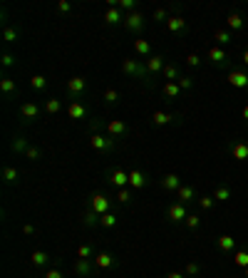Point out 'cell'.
<instances>
[{"label": "cell", "instance_id": "obj_17", "mask_svg": "<svg viewBox=\"0 0 248 278\" xmlns=\"http://www.w3.org/2000/svg\"><path fill=\"white\" fill-rule=\"evenodd\" d=\"M226 30H228V33L243 30V18H241L238 13H228V18H226Z\"/></svg>", "mask_w": 248, "mask_h": 278}, {"label": "cell", "instance_id": "obj_5", "mask_svg": "<svg viewBox=\"0 0 248 278\" xmlns=\"http://www.w3.org/2000/svg\"><path fill=\"white\" fill-rule=\"evenodd\" d=\"M90 144H92V149H97V152H112V149L117 147L114 137H112V139H107V137H102V134H92Z\"/></svg>", "mask_w": 248, "mask_h": 278}, {"label": "cell", "instance_id": "obj_25", "mask_svg": "<svg viewBox=\"0 0 248 278\" xmlns=\"http://www.w3.org/2000/svg\"><path fill=\"white\" fill-rule=\"evenodd\" d=\"M213 40H216L218 48H226V45L233 43V35H231L228 30H213Z\"/></svg>", "mask_w": 248, "mask_h": 278}, {"label": "cell", "instance_id": "obj_9", "mask_svg": "<svg viewBox=\"0 0 248 278\" xmlns=\"http://www.w3.org/2000/svg\"><path fill=\"white\" fill-rule=\"evenodd\" d=\"M124 28H127L129 33H139V30L144 28V18H142V13H132V15H124Z\"/></svg>", "mask_w": 248, "mask_h": 278}, {"label": "cell", "instance_id": "obj_35", "mask_svg": "<svg viewBox=\"0 0 248 278\" xmlns=\"http://www.w3.org/2000/svg\"><path fill=\"white\" fill-rule=\"evenodd\" d=\"M30 87H33L35 92H43V90L48 87V77H43V75H33V77H30Z\"/></svg>", "mask_w": 248, "mask_h": 278}, {"label": "cell", "instance_id": "obj_42", "mask_svg": "<svg viewBox=\"0 0 248 278\" xmlns=\"http://www.w3.org/2000/svg\"><path fill=\"white\" fill-rule=\"evenodd\" d=\"M82 221H85V226H95V223L99 221V214H95L92 209H87L85 216H82Z\"/></svg>", "mask_w": 248, "mask_h": 278}, {"label": "cell", "instance_id": "obj_3", "mask_svg": "<svg viewBox=\"0 0 248 278\" xmlns=\"http://www.w3.org/2000/svg\"><path fill=\"white\" fill-rule=\"evenodd\" d=\"M109 206H112V199H107V196H102V194H95L92 201H90V209H92L95 214H99V216L109 214Z\"/></svg>", "mask_w": 248, "mask_h": 278}, {"label": "cell", "instance_id": "obj_53", "mask_svg": "<svg viewBox=\"0 0 248 278\" xmlns=\"http://www.w3.org/2000/svg\"><path fill=\"white\" fill-rule=\"evenodd\" d=\"M45 278H62V273H60L57 268H50V271L45 273Z\"/></svg>", "mask_w": 248, "mask_h": 278}, {"label": "cell", "instance_id": "obj_47", "mask_svg": "<svg viewBox=\"0 0 248 278\" xmlns=\"http://www.w3.org/2000/svg\"><path fill=\"white\" fill-rule=\"evenodd\" d=\"M129 199H132V189H129V186L119 189V194H117V201H119V204H127Z\"/></svg>", "mask_w": 248, "mask_h": 278}, {"label": "cell", "instance_id": "obj_38", "mask_svg": "<svg viewBox=\"0 0 248 278\" xmlns=\"http://www.w3.org/2000/svg\"><path fill=\"white\" fill-rule=\"evenodd\" d=\"M99 223L104 226V228H114L117 226V214H104V216H99Z\"/></svg>", "mask_w": 248, "mask_h": 278}, {"label": "cell", "instance_id": "obj_50", "mask_svg": "<svg viewBox=\"0 0 248 278\" xmlns=\"http://www.w3.org/2000/svg\"><path fill=\"white\" fill-rule=\"evenodd\" d=\"M176 82H179L181 92H184V90H191V87H194V80H191V77H184V75H181V77H179Z\"/></svg>", "mask_w": 248, "mask_h": 278}, {"label": "cell", "instance_id": "obj_6", "mask_svg": "<svg viewBox=\"0 0 248 278\" xmlns=\"http://www.w3.org/2000/svg\"><path fill=\"white\" fill-rule=\"evenodd\" d=\"M186 216H189V211H186V204H181V201H174V204L169 206V219H171L174 223H181V221H186Z\"/></svg>", "mask_w": 248, "mask_h": 278}, {"label": "cell", "instance_id": "obj_39", "mask_svg": "<svg viewBox=\"0 0 248 278\" xmlns=\"http://www.w3.org/2000/svg\"><path fill=\"white\" fill-rule=\"evenodd\" d=\"M77 258H95V248H92L90 243H82V246L77 248Z\"/></svg>", "mask_w": 248, "mask_h": 278}, {"label": "cell", "instance_id": "obj_46", "mask_svg": "<svg viewBox=\"0 0 248 278\" xmlns=\"http://www.w3.org/2000/svg\"><path fill=\"white\" fill-rule=\"evenodd\" d=\"M184 273H186V276H196V273H201V266H198L196 261H189V263L184 266Z\"/></svg>", "mask_w": 248, "mask_h": 278}, {"label": "cell", "instance_id": "obj_56", "mask_svg": "<svg viewBox=\"0 0 248 278\" xmlns=\"http://www.w3.org/2000/svg\"><path fill=\"white\" fill-rule=\"evenodd\" d=\"M166 278H186V273H179V271H171Z\"/></svg>", "mask_w": 248, "mask_h": 278}, {"label": "cell", "instance_id": "obj_41", "mask_svg": "<svg viewBox=\"0 0 248 278\" xmlns=\"http://www.w3.org/2000/svg\"><path fill=\"white\" fill-rule=\"evenodd\" d=\"M104 102H107V105H117V102H119V92L112 90V87H107V90H104Z\"/></svg>", "mask_w": 248, "mask_h": 278}, {"label": "cell", "instance_id": "obj_48", "mask_svg": "<svg viewBox=\"0 0 248 278\" xmlns=\"http://www.w3.org/2000/svg\"><path fill=\"white\" fill-rule=\"evenodd\" d=\"M25 157H28L30 162H38V159L43 157V152H40L38 147H28V152H25Z\"/></svg>", "mask_w": 248, "mask_h": 278}, {"label": "cell", "instance_id": "obj_26", "mask_svg": "<svg viewBox=\"0 0 248 278\" xmlns=\"http://www.w3.org/2000/svg\"><path fill=\"white\" fill-rule=\"evenodd\" d=\"M0 92H3V95H15L18 92V82L13 77H3V80H0Z\"/></svg>", "mask_w": 248, "mask_h": 278}, {"label": "cell", "instance_id": "obj_1", "mask_svg": "<svg viewBox=\"0 0 248 278\" xmlns=\"http://www.w3.org/2000/svg\"><path fill=\"white\" fill-rule=\"evenodd\" d=\"M122 72H124V75H137V77H142L144 82H149L147 65H139V62H137V60H132V57L122 60Z\"/></svg>", "mask_w": 248, "mask_h": 278}, {"label": "cell", "instance_id": "obj_21", "mask_svg": "<svg viewBox=\"0 0 248 278\" xmlns=\"http://www.w3.org/2000/svg\"><path fill=\"white\" fill-rule=\"evenodd\" d=\"M92 261H95V266H99V268H112V266H117V258H114L112 253H104V251L97 253Z\"/></svg>", "mask_w": 248, "mask_h": 278}, {"label": "cell", "instance_id": "obj_23", "mask_svg": "<svg viewBox=\"0 0 248 278\" xmlns=\"http://www.w3.org/2000/svg\"><path fill=\"white\" fill-rule=\"evenodd\" d=\"M161 77H164L166 82H176L181 75H179V67H176L174 62H166V65H164V70H161Z\"/></svg>", "mask_w": 248, "mask_h": 278}, {"label": "cell", "instance_id": "obj_37", "mask_svg": "<svg viewBox=\"0 0 248 278\" xmlns=\"http://www.w3.org/2000/svg\"><path fill=\"white\" fill-rule=\"evenodd\" d=\"M60 110H62V102H60V100L50 97V100L45 102V112H48V114H57Z\"/></svg>", "mask_w": 248, "mask_h": 278}, {"label": "cell", "instance_id": "obj_19", "mask_svg": "<svg viewBox=\"0 0 248 278\" xmlns=\"http://www.w3.org/2000/svg\"><path fill=\"white\" fill-rule=\"evenodd\" d=\"M67 114H70L72 119H85V117H87V107H85L82 102L72 100V105L67 107Z\"/></svg>", "mask_w": 248, "mask_h": 278}, {"label": "cell", "instance_id": "obj_4", "mask_svg": "<svg viewBox=\"0 0 248 278\" xmlns=\"http://www.w3.org/2000/svg\"><path fill=\"white\" fill-rule=\"evenodd\" d=\"M228 85L236 90H248V72L246 70H231L228 72Z\"/></svg>", "mask_w": 248, "mask_h": 278}, {"label": "cell", "instance_id": "obj_32", "mask_svg": "<svg viewBox=\"0 0 248 278\" xmlns=\"http://www.w3.org/2000/svg\"><path fill=\"white\" fill-rule=\"evenodd\" d=\"M233 266L238 268H248V248H241L233 253Z\"/></svg>", "mask_w": 248, "mask_h": 278}, {"label": "cell", "instance_id": "obj_52", "mask_svg": "<svg viewBox=\"0 0 248 278\" xmlns=\"http://www.w3.org/2000/svg\"><path fill=\"white\" fill-rule=\"evenodd\" d=\"M57 10H60V13H70V10H72V5L67 3V0H60V3H57Z\"/></svg>", "mask_w": 248, "mask_h": 278}, {"label": "cell", "instance_id": "obj_54", "mask_svg": "<svg viewBox=\"0 0 248 278\" xmlns=\"http://www.w3.org/2000/svg\"><path fill=\"white\" fill-rule=\"evenodd\" d=\"M23 233H25V236H33V233H35V226H33V223H25V226H23Z\"/></svg>", "mask_w": 248, "mask_h": 278}, {"label": "cell", "instance_id": "obj_7", "mask_svg": "<svg viewBox=\"0 0 248 278\" xmlns=\"http://www.w3.org/2000/svg\"><path fill=\"white\" fill-rule=\"evenodd\" d=\"M147 186V174L142 171V169H132L129 171V189L132 191H139V189H144Z\"/></svg>", "mask_w": 248, "mask_h": 278}, {"label": "cell", "instance_id": "obj_36", "mask_svg": "<svg viewBox=\"0 0 248 278\" xmlns=\"http://www.w3.org/2000/svg\"><path fill=\"white\" fill-rule=\"evenodd\" d=\"M30 261H33V266H45V263L50 261V253H48V251H33Z\"/></svg>", "mask_w": 248, "mask_h": 278}, {"label": "cell", "instance_id": "obj_30", "mask_svg": "<svg viewBox=\"0 0 248 278\" xmlns=\"http://www.w3.org/2000/svg\"><path fill=\"white\" fill-rule=\"evenodd\" d=\"M10 152H15V154H20V152H28V139H25L23 134H18V137L10 142Z\"/></svg>", "mask_w": 248, "mask_h": 278}, {"label": "cell", "instance_id": "obj_12", "mask_svg": "<svg viewBox=\"0 0 248 278\" xmlns=\"http://www.w3.org/2000/svg\"><path fill=\"white\" fill-rule=\"evenodd\" d=\"M20 114H23V119H25V122L38 119V117H40V107H38V102H23Z\"/></svg>", "mask_w": 248, "mask_h": 278}, {"label": "cell", "instance_id": "obj_22", "mask_svg": "<svg viewBox=\"0 0 248 278\" xmlns=\"http://www.w3.org/2000/svg\"><path fill=\"white\" fill-rule=\"evenodd\" d=\"M107 132H109L114 139H117V137H124V134H127V124H124L122 119H112V122L107 124Z\"/></svg>", "mask_w": 248, "mask_h": 278}, {"label": "cell", "instance_id": "obj_18", "mask_svg": "<svg viewBox=\"0 0 248 278\" xmlns=\"http://www.w3.org/2000/svg\"><path fill=\"white\" fill-rule=\"evenodd\" d=\"M85 87H87V82H85V77H72V80H67V92L70 95H82L85 92Z\"/></svg>", "mask_w": 248, "mask_h": 278}, {"label": "cell", "instance_id": "obj_11", "mask_svg": "<svg viewBox=\"0 0 248 278\" xmlns=\"http://www.w3.org/2000/svg\"><path fill=\"white\" fill-rule=\"evenodd\" d=\"M176 201H181V204H191V201H196V191H194V186H191V184H181L179 191H176Z\"/></svg>", "mask_w": 248, "mask_h": 278}, {"label": "cell", "instance_id": "obj_16", "mask_svg": "<svg viewBox=\"0 0 248 278\" xmlns=\"http://www.w3.org/2000/svg\"><path fill=\"white\" fill-rule=\"evenodd\" d=\"M104 23L107 25H124V15H122V10L119 8H107V13H104Z\"/></svg>", "mask_w": 248, "mask_h": 278}, {"label": "cell", "instance_id": "obj_44", "mask_svg": "<svg viewBox=\"0 0 248 278\" xmlns=\"http://www.w3.org/2000/svg\"><path fill=\"white\" fill-rule=\"evenodd\" d=\"M169 18H171V15H169L166 8H156V10H154V23H166Z\"/></svg>", "mask_w": 248, "mask_h": 278}, {"label": "cell", "instance_id": "obj_2", "mask_svg": "<svg viewBox=\"0 0 248 278\" xmlns=\"http://www.w3.org/2000/svg\"><path fill=\"white\" fill-rule=\"evenodd\" d=\"M228 53L223 50V48H218V45H213L211 50H208V62L211 65H216V67H228Z\"/></svg>", "mask_w": 248, "mask_h": 278}, {"label": "cell", "instance_id": "obj_58", "mask_svg": "<svg viewBox=\"0 0 248 278\" xmlns=\"http://www.w3.org/2000/svg\"><path fill=\"white\" fill-rule=\"evenodd\" d=\"M243 276H246V278H248V268H243Z\"/></svg>", "mask_w": 248, "mask_h": 278}, {"label": "cell", "instance_id": "obj_28", "mask_svg": "<svg viewBox=\"0 0 248 278\" xmlns=\"http://www.w3.org/2000/svg\"><path fill=\"white\" fill-rule=\"evenodd\" d=\"M75 271L80 276H90L92 273V258H77L75 261Z\"/></svg>", "mask_w": 248, "mask_h": 278}, {"label": "cell", "instance_id": "obj_31", "mask_svg": "<svg viewBox=\"0 0 248 278\" xmlns=\"http://www.w3.org/2000/svg\"><path fill=\"white\" fill-rule=\"evenodd\" d=\"M3 179H5V184H18V179H20V171L15 169V167H5L3 169Z\"/></svg>", "mask_w": 248, "mask_h": 278}, {"label": "cell", "instance_id": "obj_43", "mask_svg": "<svg viewBox=\"0 0 248 278\" xmlns=\"http://www.w3.org/2000/svg\"><path fill=\"white\" fill-rule=\"evenodd\" d=\"M184 223H186V228H191V231H194V228H198V226H201V216H198V214H189Z\"/></svg>", "mask_w": 248, "mask_h": 278}, {"label": "cell", "instance_id": "obj_34", "mask_svg": "<svg viewBox=\"0 0 248 278\" xmlns=\"http://www.w3.org/2000/svg\"><path fill=\"white\" fill-rule=\"evenodd\" d=\"M161 92H164V97H179L181 95V87H179V82H164Z\"/></svg>", "mask_w": 248, "mask_h": 278}, {"label": "cell", "instance_id": "obj_27", "mask_svg": "<svg viewBox=\"0 0 248 278\" xmlns=\"http://www.w3.org/2000/svg\"><path fill=\"white\" fill-rule=\"evenodd\" d=\"M231 196H233V191H231L228 184H218L216 191H213V199H216V201H228Z\"/></svg>", "mask_w": 248, "mask_h": 278}, {"label": "cell", "instance_id": "obj_33", "mask_svg": "<svg viewBox=\"0 0 248 278\" xmlns=\"http://www.w3.org/2000/svg\"><path fill=\"white\" fill-rule=\"evenodd\" d=\"M3 40H5V43H10V45H13V43H18V40H20V30H18V28H13V25H8V28L3 30Z\"/></svg>", "mask_w": 248, "mask_h": 278}, {"label": "cell", "instance_id": "obj_29", "mask_svg": "<svg viewBox=\"0 0 248 278\" xmlns=\"http://www.w3.org/2000/svg\"><path fill=\"white\" fill-rule=\"evenodd\" d=\"M134 50H137V55L151 57V43L149 40H134Z\"/></svg>", "mask_w": 248, "mask_h": 278}, {"label": "cell", "instance_id": "obj_57", "mask_svg": "<svg viewBox=\"0 0 248 278\" xmlns=\"http://www.w3.org/2000/svg\"><path fill=\"white\" fill-rule=\"evenodd\" d=\"M241 117H243V119H246V122H248V105H246V107H243V110H241Z\"/></svg>", "mask_w": 248, "mask_h": 278}, {"label": "cell", "instance_id": "obj_10", "mask_svg": "<svg viewBox=\"0 0 248 278\" xmlns=\"http://www.w3.org/2000/svg\"><path fill=\"white\" fill-rule=\"evenodd\" d=\"M179 117L174 114V112H161V110H156L154 114H151V122H154V127H164V124H171V122H176Z\"/></svg>", "mask_w": 248, "mask_h": 278}, {"label": "cell", "instance_id": "obj_55", "mask_svg": "<svg viewBox=\"0 0 248 278\" xmlns=\"http://www.w3.org/2000/svg\"><path fill=\"white\" fill-rule=\"evenodd\" d=\"M241 62H243V67L248 70V48H246V50L241 53Z\"/></svg>", "mask_w": 248, "mask_h": 278}, {"label": "cell", "instance_id": "obj_51", "mask_svg": "<svg viewBox=\"0 0 248 278\" xmlns=\"http://www.w3.org/2000/svg\"><path fill=\"white\" fill-rule=\"evenodd\" d=\"M0 62H3V67H13V65H15V57H13L10 53H5L3 57H0Z\"/></svg>", "mask_w": 248, "mask_h": 278}, {"label": "cell", "instance_id": "obj_24", "mask_svg": "<svg viewBox=\"0 0 248 278\" xmlns=\"http://www.w3.org/2000/svg\"><path fill=\"white\" fill-rule=\"evenodd\" d=\"M161 186H164L166 191H174V194H176L179 186H181V179H179L176 174H166V176L161 179Z\"/></svg>", "mask_w": 248, "mask_h": 278}, {"label": "cell", "instance_id": "obj_8", "mask_svg": "<svg viewBox=\"0 0 248 278\" xmlns=\"http://www.w3.org/2000/svg\"><path fill=\"white\" fill-rule=\"evenodd\" d=\"M228 152L233 154L236 162H246L248 159V142H231L228 144Z\"/></svg>", "mask_w": 248, "mask_h": 278}, {"label": "cell", "instance_id": "obj_15", "mask_svg": "<svg viewBox=\"0 0 248 278\" xmlns=\"http://www.w3.org/2000/svg\"><path fill=\"white\" fill-rule=\"evenodd\" d=\"M164 65H166V60H164L161 55H151V57L147 60V72H149V75H156V72L164 70Z\"/></svg>", "mask_w": 248, "mask_h": 278}, {"label": "cell", "instance_id": "obj_13", "mask_svg": "<svg viewBox=\"0 0 248 278\" xmlns=\"http://www.w3.org/2000/svg\"><path fill=\"white\" fill-rule=\"evenodd\" d=\"M109 181H112V186L124 189V186H129V171H124V169H114L112 176H109Z\"/></svg>", "mask_w": 248, "mask_h": 278}, {"label": "cell", "instance_id": "obj_40", "mask_svg": "<svg viewBox=\"0 0 248 278\" xmlns=\"http://www.w3.org/2000/svg\"><path fill=\"white\" fill-rule=\"evenodd\" d=\"M119 10H124V13H137V0H119Z\"/></svg>", "mask_w": 248, "mask_h": 278}, {"label": "cell", "instance_id": "obj_14", "mask_svg": "<svg viewBox=\"0 0 248 278\" xmlns=\"http://www.w3.org/2000/svg\"><path fill=\"white\" fill-rule=\"evenodd\" d=\"M166 28H169V33H174V35L186 33V20H184L181 15H171V18L166 20Z\"/></svg>", "mask_w": 248, "mask_h": 278}, {"label": "cell", "instance_id": "obj_45", "mask_svg": "<svg viewBox=\"0 0 248 278\" xmlns=\"http://www.w3.org/2000/svg\"><path fill=\"white\" fill-rule=\"evenodd\" d=\"M196 201H198V206H201L203 211H208V209H213V201H216V199H213V196H198Z\"/></svg>", "mask_w": 248, "mask_h": 278}, {"label": "cell", "instance_id": "obj_20", "mask_svg": "<svg viewBox=\"0 0 248 278\" xmlns=\"http://www.w3.org/2000/svg\"><path fill=\"white\" fill-rule=\"evenodd\" d=\"M218 251L221 253H233V248H236V238L233 236H228V233H223V236H218Z\"/></svg>", "mask_w": 248, "mask_h": 278}, {"label": "cell", "instance_id": "obj_49", "mask_svg": "<svg viewBox=\"0 0 248 278\" xmlns=\"http://www.w3.org/2000/svg\"><path fill=\"white\" fill-rule=\"evenodd\" d=\"M186 65H189V67H198V65H201V57H198L196 53H189V55H186Z\"/></svg>", "mask_w": 248, "mask_h": 278}]
</instances>
